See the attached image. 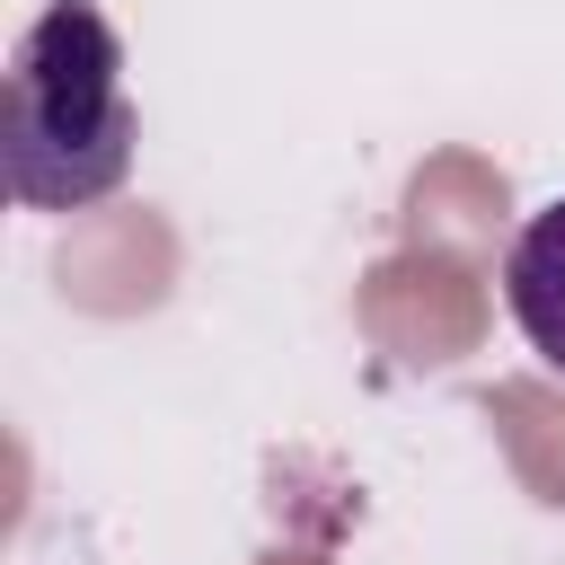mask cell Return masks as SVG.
<instances>
[{"label":"cell","mask_w":565,"mask_h":565,"mask_svg":"<svg viewBox=\"0 0 565 565\" xmlns=\"http://www.w3.org/2000/svg\"><path fill=\"white\" fill-rule=\"evenodd\" d=\"M132 88L124 35L97 0H53L0 71V168L26 212H88L132 177Z\"/></svg>","instance_id":"cell-1"},{"label":"cell","mask_w":565,"mask_h":565,"mask_svg":"<svg viewBox=\"0 0 565 565\" xmlns=\"http://www.w3.org/2000/svg\"><path fill=\"white\" fill-rule=\"evenodd\" d=\"M503 309L547 371H565V194L539 203L503 247Z\"/></svg>","instance_id":"cell-2"}]
</instances>
